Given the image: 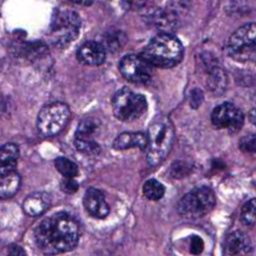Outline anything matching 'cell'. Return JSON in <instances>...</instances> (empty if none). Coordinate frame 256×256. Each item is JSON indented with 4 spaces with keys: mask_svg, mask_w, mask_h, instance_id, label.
Here are the masks:
<instances>
[{
    "mask_svg": "<svg viewBox=\"0 0 256 256\" xmlns=\"http://www.w3.org/2000/svg\"><path fill=\"white\" fill-rule=\"evenodd\" d=\"M152 20L156 27L162 30V33H170L177 25V17L172 10L158 9L152 15Z\"/></svg>",
    "mask_w": 256,
    "mask_h": 256,
    "instance_id": "ac0fdd59",
    "label": "cell"
},
{
    "mask_svg": "<svg viewBox=\"0 0 256 256\" xmlns=\"http://www.w3.org/2000/svg\"><path fill=\"white\" fill-rule=\"evenodd\" d=\"M165 193V188L162 183L156 179H149L143 185V194L144 196L151 200L157 201L160 200Z\"/></svg>",
    "mask_w": 256,
    "mask_h": 256,
    "instance_id": "ffe728a7",
    "label": "cell"
},
{
    "mask_svg": "<svg viewBox=\"0 0 256 256\" xmlns=\"http://www.w3.org/2000/svg\"><path fill=\"white\" fill-rule=\"evenodd\" d=\"M8 254L10 255H13V256H16V255H25V251L18 245H11L9 246V251H8Z\"/></svg>",
    "mask_w": 256,
    "mask_h": 256,
    "instance_id": "f546056e",
    "label": "cell"
},
{
    "mask_svg": "<svg viewBox=\"0 0 256 256\" xmlns=\"http://www.w3.org/2000/svg\"><path fill=\"white\" fill-rule=\"evenodd\" d=\"M255 199L252 198L251 200L247 201L242 209H241V220L247 226H254L255 224Z\"/></svg>",
    "mask_w": 256,
    "mask_h": 256,
    "instance_id": "cb8c5ba5",
    "label": "cell"
},
{
    "mask_svg": "<svg viewBox=\"0 0 256 256\" xmlns=\"http://www.w3.org/2000/svg\"><path fill=\"white\" fill-rule=\"evenodd\" d=\"M20 183L21 178L15 170L1 174L0 197L2 199H6L15 195L20 187Z\"/></svg>",
    "mask_w": 256,
    "mask_h": 256,
    "instance_id": "e0dca14e",
    "label": "cell"
},
{
    "mask_svg": "<svg viewBox=\"0 0 256 256\" xmlns=\"http://www.w3.org/2000/svg\"><path fill=\"white\" fill-rule=\"evenodd\" d=\"M147 144V137L141 132H124L119 134L114 142L113 148L116 150H126L130 148L145 149Z\"/></svg>",
    "mask_w": 256,
    "mask_h": 256,
    "instance_id": "9a60e30c",
    "label": "cell"
},
{
    "mask_svg": "<svg viewBox=\"0 0 256 256\" xmlns=\"http://www.w3.org/2000/svg\"><path fill=\"white\" fill-rule=\"evenodd\" d=\"M255 33L254 23H247L238 28L226 42L227 55L238 62H253L256 56Z\"/></svg>",
    "mask_w": 256,
    "mask_h": 256,
    "instance_id": "277c9868",
    "label": "cell"
},
{
    "mask_svg": "<svg viewBox=\"0 0 256 256\" xmlns=\"http://www.w3.org/2000/svg\"><path fill=\"white\" fill-rule=\"evenodd\" d=\"M203 100V93L201 90L199 89H194L193 91H191V95H190V105L193 108H197L199 105H201Z\"/></svg>",
    "mask_w": 256,
    "mask_h": 256,
    "instance_id": "f1b7e54d",
    "label": "cell"
},
{
    "mask_svg": "<svg viewBox=\"0 0 256 256\" xmlns=\"http://www.w3.org/2000/svg\"><path fill=\"white\" fill-rule=\"evenodd\" d=\"M252 248L250 238L242 231H234L226 236L223 243V253L228 256L243 255Z\"/></svg>",
    "mask_w": 256,
    "mask_h": 256,
    "instance_id": "4fadbf2b",
    "label": "cell"
},
{
    "mask_svg": "<svg viewBox=\"0 0 256 256\" xmlns=\"http://www.w3.org/2000/svg\"><path fill=\"white\" fill-rule=\"evenodd\" d=\"M61 189L67 194H73L78 190V183L74 178H65L61 181Z\"/></svg>",
    "mask_w": 256,
    "mask_h": 256,
    "instance_id": "4316f807",
    "label": "cell"
},
{
    "mask_svg": "<svg viewBox=\"0 0 256 256\" xmlns=\"http://www.w3.org/2000/svg\"><path fill=\"white\" fill-rule=\"evenodd\" d=\"M83 205L87 213L97 219H104L110 212V207L103 193L96 188L86 190L83 197Z\"/></svg>",
    "mask_w": 256,
    "mask_h": 256,
    "instance_id": "8fae6325",
    "label": "cell"
},
{
    "mask_svg": "<svg viewBox=\"0 0 256 256\" xmlns=\"http://www.w3.org/2000/svg\"><path fill=\"white\" fill-rule=\"evenodd\" d=\"M80 28L81 19L76 12L71 10L59 11L51 23V41L58 47H65L78 37Z\"/></svg>",
    "mask_w": 256,
    "mask_h": 256,
    "instance_id": "ba28073f",
    "label": "cell"
},
{
    "mask_svg": "<svg viewBox=\"0 0 256 256\" xmlns=\"http://www.w3.org/2000/svg\"><path fill=\"white\" fill-rule=\"evenodd\" d=\"M211 122L217 129H227L230 133H236L243 126L244 114L234 104L225 102L213 109Z\"/></svg>",
    "mask_w": 256,
    "mask_h": 256,
    "instance_id": "30bf717a",
    "label": "cell"
},
{
    "mask_svg": "<svg viewBox=\"0 0 256 256\" xmlns=\"http://www.w3.org/2000/svg\"><path fill=\"white\" fill-rule=\"evenodd\" d=\"M56 169L65 177V178H75L78 173V166L71 160L65 157H58L55 162Z\"/></svg>",
    "mask_w": 256,
    "mask_h": 256,
    "instance_id": "44dd1931",
    "label": "cell"
},
{
    "mask_svg": "<svg viewBox=\"0 0 256 256\" xmlns=\"http://www.w3.org/2000/svg\"><path fill=\"white\" fill-rule=\"evenodd\" d=\"M239 148L243 152L254 153L255 152V135L248 134L242 137L239 141Z\"/></svg>",
    "mask_w": 256,
    "mask_h": 256,
    "instance_id": "484cf974",
    "label": "cell"
},
{
    "mask_svg": "<svg viewBox=\"0 0 256 256\" xmlns=\"http://www.w3.org/2000/svg\"><path fill=\"white\" fill-rule=\"evenodd\" d=\"M192 171V165L183 160H179L174 162L170 167V174L173 178H183L188 176Z\"/></svg>",
    "mask_w": 256,
    "mask_h": 256,
    "instance_id": "d4e9b609",
    "label": "cell"
},
{
    "mask_svg": "<svg viewBox=\"0 0 256 256\" xmlns=\"http://www.w3.org/2000/svg\"><path fill=\"white\" fill-rule=\"evenodd\" d=\"M19 157V148L14 143H6L0 150V175L14 171Z\"/></svg>",
    "mask_w": 256,
    "mask_h": 256,
    "instance_id": "2e32d148",
    "label": "cell"
},
{
    "mask_svg": "<svg viewBox=\"0 0 256 256\" xmlns=\"http://www.w3.org/2000/svg\"><path fill=\"white\" fill-rule=\"evenodd\" d=\"M226 75L225 73L219 69V68H213L210 71V76L208 79L209 86L212 90L218 91V90H223L226 86Z\"/></svg>",
    "mask_w": 256,
    "mask_h": 256,
    "instance_id": "603a6c76",
    "label": "cell"
},
{
    "mask_svg": "<svg viewBox=\"0 0 256 256\" xmlns=\"http://www.w3.org/2000/svg\"><path fill=\"white\" fill-rule=\"evenodd\" d=\"M119 70L122 76L135 84H146L152 78V66L141 56L129 54L119 62Z\"/></svg>",
    "mask_w": 256,
    "mask_h": 256,
    "instance_id": "9c48e42d",
    "label": "cell"
},
{
    "mask_svg": "<svg viewBox=\"0 0 256 256\" xmlns=\"http://www.w3.org/2000/svg\"><path fill=\"white\" fill-rule=\"evenodd\" d=\"M79 235L77 221L66 212H57L43 219L34 231L36 245L46 254H60L74 249Z\"/></svg>",
    "mask_w": 256,
    "mask_h": 256,
    "instance_id": "6da1fadb",
    "label": "cell"
},
{
    "mask_svg": "<svg viewBox=\"0 0 256 256\" xmlns=\"http://www.w3.org/2000/svg\"><path fill=\"white\" fill-rule=\"evenodd\" d=\"M183 54V45L176 36L160 33L149 41L140 56L151 66L171 68L181 62Z\"/></svg>",
    "mask_w": 256,
    "mask_h": 256,
    "instance_id": "7a4b0ae2",
    "label": "cell"
},
{
    "mask_svg": "<svg viewBox=\"0 0 256 256\" xmlns=\"http://www.w3.org/2000/svg\"><path fill=\"white\" fill-rule=\"evenodd\" d=\"M71 116L69 107L62 102L45 105L37 117V129L44 137H52L60 133L68 124Z\"/></svg>",
    "mask_w": 256,
    "mask_h": 256,
    "instance_id": "8992f818",
    "label": "cell"
},
{
    "mask_svg": "<svg viewBox=\"0 0 256 256\" xmlns=\"http://www.w3.org/2000/svg\"><path fill=\"white\" fill-rule=\"evenodd\" d=\"M204 248V243L202 239L198 236H193L190 243V252L192 254H200Z\"/></svg>",
    "mask_w": 256,
    "mask_h": 256,
    "instance_id": "83f0119b",
    "label": "cell"
},
{
    "mask_svg": "<svg viewBox=\"0 0 256 256\" xmlns=\"http://www.w3.org/2000/svg\"><path fill=\"white\" fill-rule=\"evenodd\" d=\"M146 158L151 166L160 164L169 154L175 137L174 126L166 116H158L150 124L147 132Z\"/></svg>",
    "mask_w": 256,
    "mask_h": 256,
    "instance_id": "3957f363",
    "label": "cell"
},
{
    "mask_svg": "<svg viewBox=\"0 0 256 256\" xmlns=\"http://www.w3.org/2000/svg\"><path fill=\"white\" fill-rule=\"evenodd\" d=\"M216 203L212 189L206 186L197 187L185 194L177 204L178 213L189 219H196L208 214Z\"/></svg>",
    "mask_w": 256,
    "mask_h": 256,
    "instance_id": "5b68a950",
    "label": "cell"
},
{
    "mask_svg": "<svg viewBox=\"0 0 256 256\" xmlns=\"http://www.w3.org/2000/svg\"><path fill=\"white\" fill-rule=\"evenodd\" d=\"M51 202L50 196L45 192H34L28 195L22 205L24 212L29 216L42 215L49 207Z\"/></svg>",
    "mask_w": 256,
    "mask_h": 256,
    "instance_id": "5bb4252c",
    "label": "cell"
},
{
    "mask_svg": "<svg viewBox=\"0 0 256 256\" xmlns=\"http://www.w3.org/2000/svg\"><path fill=\"white\" fill-rule=\"evenodd\" d=\"M74 145L76 149L87 155H97L100 152V146L94 139L75 138Z\"/></svg>",
    "mask_w": 256,
    "mask_h": 256,
    "instance_id": "7402d4cb",
    "label": "cell"
},
{
    "mask_svg": "<svg viewBox=\"0 0 256 256\" xmlns=\"http://www.w3.org/2000/svg\"><path fill=\"white\" fill-rule=\"evenodd\" d=\"M112 109L119 120L133 121L146 112L147 101L143 95L123 87L113 96Z\"/></svg>",
    "mask_w": 256,
    "mask_h": 256,
    "instance_id": "52a82bcc",
    "label": "cell"
},
{
    "mask_svg": "<svg viewBox=\"0 0 256 256\" xmlns=\"http://www.w3.org/2000/svg\"><path fill=\"white\" fill-rule=\"evenodd\" d=\"M99 129V122L94 118H86L79 122L76 132L75 138L82 139H93V136Z\"/></svg>",
    "mask_w": 256,
    "mask_h": 256,
    "instance_id": "d6986e66",
    "label": "cell"
},
{
    "mask_svg": "<svg viewBox=\"0 0 256 256\" xmlns=\"http://www.w3.org/2000/svg\"><path fill=\"white\" fill-rule=\"evenodd\" d=\"M77 59L89 66L101 65L106 58V48L97 41L84 42L76 52Z\"/></svg>",
    "mask_w": 256,
    "mask_h": 256,
    "instance_id": "7c38bea8",
    "label": "cell"
}]
</instances>
